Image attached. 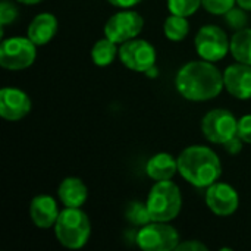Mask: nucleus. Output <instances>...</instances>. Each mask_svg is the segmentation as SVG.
Instances as JSON below:
<instances>
[{"label":"nucleus","mask_w":251,"mask_h":251,"mask_svg":"<svg viewBox=\"0 0 251 251\" xmlns=\"http://www.w3.org/2000/svg\"><path fill=\"white\" fill-rule=\"evenodd\" d=\"M178 93L188 101H209L225 88L224 74L209 60H191L175 76Z\"/></svg>","instance_id":"obj_1"},{"label":"nucleus","mask_w":251,"mask_h":251,"mask_svg":"<svg viewBox=\"0 0 251 251\" xmlns=\"http://www.w3.org/2000/svg\"><path fill=\"white\" fill-rule=\"evenodd\" d=\"M135 243L144 251H172L179 244V234L169 222L151 221L137 232Z\"/></svg>","instance_id":"obj_6"},{"label":"nucleus","mask_w":251,"mask_h":251,"mask_svg":"<svg viewBox=\"0 0 251 251\" xmlns=\"http://www.w3.org/2000/svg\"><path fill=\"white\" fill-rule=\"evenodd\" d=\"M18 3H22V4H26V6H32V4H37L43 0H16Z\"/></svg>","instance_id":"obj_31"},{"label":"nucleus","mask_w":251,"mask_h":251,"mask_svg":"<svg viewBox=\"0 0 251 251\" xmlns=\"http://www.w3.org/2000/svg\"><path fill=\"white\" fill-rule=\"evenodd\" d=\"M18 9L16 6L9 1V0H3L0 3V24H1V28H4L6 25L15 22L18 19Z\"/></svg>","instance_id":"obj_24"},{"label":"nucleus","mask_w":251,"mask_h":251,"mask_svg":"<svg viewBox=\"0 0 251 251\" xmlns=\"http://www.w3.org/2000/svg\"><path fill=\"white\" fill-rule=\"evenodd\" d=\"M57 241L69 250L82 249L91 235V224L81 207H65L60 210L53 226Z\"/></svg>","instance_id":"obj_3"},{"label":"nucleus","mask_w":251,"mask_h":251,"mask_svg":"<svg viewBox=\"0 0 251 251\" xmlns=\"http://www.w3.org/2000/svg\"><path fill=\"white\" fill-rule=\"evenodd\" d=\"M237 4L241 9H244L247 12H251V0H237Z\"/></svg>","instance_id":"obj_30"},{"label":"nucleus","mask_w":251,"mask_h":251,"mask_svg":"<svg viewBox=\"0 0 251 251\" xmlns=\"http://www.w3.org/2000/svg\"><path fill=\"white\" fill-rule=\"evenodd\" d=\"M147 207L154 222H171L178 218L182 209V196L179 187L168 181H156L147 196Z\"/></svg>","instance_id":"obj_4"},{"label":"nucleus","mask_w":251,"mask_h":251,"mask_svg":"<svg viewBox=\"0 0 251 251\" xmlns=\"http://www.w3.org/2000/svg\"><path fill=\"white\" fill-rule=\"evenodd\" d=\"M206 204L216 216H231L240 206V196L237 190L226 182H215L206 190Z\"/></svg>","instance_id":"obj_11"},{"label":"nucleus","mask_w":251,"mask_h":251,"mask_svg":"<svg viewBox=\"0 0 251 251\" xmlns=\"http://www.w3.org/2000/svg\"><path fill=\"white\" fill-rule=\"evenodd\" d=\"M37 59V46L28 37L1 38L0 66L7 71L29 68Z\"/></svg>","instance_id":"obj_5"},{"label":"nucleus","mask_w":251,"mask_h":251,"mask_svg":"<svg viewBox=\"0 0 251 251\" xmlns=\"http://www.w3.org/2000/svg\"><path fill=\"white\" fill-rule=\"evenodd\" d=\"M163 32L169 41L179 43L185 40V37L190 32V21L187 16H179V15H172L166 18L163 24Z\"/></svg>","instance_id":"obj_20"},{"label":"nucleus","mask_w":251,"mask_h":251,"mask_svg":"<svg viewBox=\"0 0 251 251\" xmlns=\"http://www.w3.org/2000/svg\"><path fill=\"white\" fill-rule=\"evenodd\" d=\"M203 7L212 15H225L235 7L237 0H201Z\"/></svg>","instance_id":"obj_23"},{"label":"nucleus","mask_w":251,"mask_h":251,"mask_svg":"<svg viewBox=\"0 0 251 251\" xmlns=\"http://www.w3.org/2000/svg\"><path fill=\"white\" fill-rule=\"evenodd\" d=\"M224 84L226 91L238 99L249 100L251 99V66L246 63L229 65L224 72Z\"/></svg>","instance_id":"obj_13"},{"label":"nucleus","mask_w":251,"mask_h":251,"mask_svg":"<svg viewBox=\"0 0 251 251\" xmlns=\"http://www.w3.org/2000/svg\"><path fill=\"white\" fill-rule=\"evenodd\" d=\"M57 196L65 207H82L88 197V188L81 178L68 176L60 182Z\"/></svg>","instance_id":"obj_16"},{"label":"nucleus","mask_w":251,"mask_h":251,"mask_svg":"<svg viewBox=\"0 0 251 251\" xmlns=\"http://www.w3.org/2000/svg\"><path fill=\"white\" fill-rule=\"evenodd\" d=\"M143 28L144 18L138 12L132 9H122L121 12L112 15L104 24V37L116 44H122L128 40L137 38Z\"/></svg>","instance_id":"obj_9"},{"label":"nucleus","mask_w":251,"mask_h":251,"mask_svg":"<svg viewBox=\"0 0 251 251\" xmlns=\"http://www.w3.org/2000/svg\"><path fill=\"white\" fill-rule=\"evenodd\" d=\"M118 56H119L118 44L115 41L109 40L107 37L99 40L91 49V60L94 65H97L100 68H106V66L112 65Z\"/></svg>","instance_id":"obj_19"},{"label":"nucleus","mask_w":251,"mask_h":251,"mask_svg":"<svg viewBox=\"0 0 251 251\" xmlns=\"http://www.w3.org/2000/svg\"><path fill=\"white\" fill-rule=\"evenodd\" d=\"M126 219L135 226H144L151 222V216L147 207V203L134 201L126 209Z\"/></svg>","instance_id":"obj_21"},{"label":"nucleus","mask_w":251,"mask_h":251,"mask_svg":"<svg viewBox=\"0 0 251 251\" xmlns=\"http://www.w3.org/2000/svg\"><path fill=\"white\" fill-rule=\"evenodd\" d=\"M200 6H203L201 0H168V9L172 15L179 16H191L194 15Z\"/></svg>","instance_id":"obj_22"},{"label":"nucleus","mask_w":251,"mask_h":251,"mask_svg":"<svg viewBox=\"0 0 251 251\" xmlns=\"http://www.w3.org/2000/svg\"><path fill=\"white\" fill-rule=\"evenodd\" d=\"M119 59L122 65L134 72H147L156 66L157 53L154 46L141 38H132L121 44Z\"/></svg>","instance_id":"obj_10"},{"label":"nucleus","mask_w":251,"mask_h":251,"mask_svg":"<svg viewBox=\"0 0 251 251\" xmlns=\"http://www.w3.org/2000/svg\"><path fill=\"white\" fill-rule=\"evenodd\" d=\"M57 29H59L57 18L50 12H41L29 22L26 37L35 46H46L54 38Z\"/></svg>","instance_id":"obj_15"},{"label":"nucleus","mask_w":251,"mask_h":251,"mask_svg":"<svg viewBox=\"0 0 251 251\" xmlns=\"http://www.w3.org/2000/svg\"><path fill=\"white\" fill-rule=\"evenodd\" d=\"M31 99L24 90L16 87H3L0 90V116L4 121H21L31 112Z\"/></svg>","instance_id":"obj_12"},{"label":"nucleus","mask_w":251,"mask_h":251,"mask_svg":"<svg viewBox=\"0 0 251 251\" xmlns=\"http://www.w3.org/2000/svg\"><path fill=\"white\" fill-rule=\"evenodd\" d=\"M176 250L179 251H207V246H204L201 241H197V240H190V241H184V243H179Z\"/></svg>","instance_id":"obj_27"},{"label":"nucleus","mask_w":251,"mask_h":251,"mask_svg":"<svg viewBox=\"0 0 251 251\" xmlns=\"http://www.w3.org/2000/svg\"><path fill=\"white\" fill-rule=\"evenodd\" d=\"M57 201L47 194L35 196L29 204V218L32 224L40 229L53 228L59 216Z\"/></svg>","instance_id":"obj_14"},{"label":"nucleus","mask_w":251,"mask_h":251,"mask_svg":"<svg viewBox=\"0 0 251 251\" xmlns=\"http://www.w3.org/2000/svg\"><path fill=\"white\" fill-rule=\"evenodd\" d=\"M243 144H244V141H243L238 135H235V137H232L231 140H228V141L224 144V147H225V150H226L229 154H238V153L243 150Z\"/></svg>","instance_id":"obj_28"},{"label":"nucleus","mask_w":251,"mask_h":251,"mask_svg":"<svg viewBox=\"0 0 251 251\" xmlns=\"http://www.w3.org/2000/svg\"><path fill=\"white\" fill-rule=\"evenodd\" d=\"M146 172L153 181H168L178 172V159L169 153H157L151 156L146 165Z\"/></svg>","instance_id":"obj_17"},{"label":"nucleus","mask_w":251,"mask_h":251,"mask_svg":"<svg viewBox=\"0 0 251 251\" xmlns=\"http://www.w3.org/2000/svg\"><path fill=\"white\" fill-rule=\"evenodd\" d=\"M238 119L228 109H213L201 119V132L209 143L225 144L237 135Z\"/></svg>","instance_id":"obj_8"},{"label":"nucleus","mask_w":251,"mask_h":251,"mask_svg":"<svg viewBox=\"0 0 251 251\" xmlns=\"http://www.w3.org/2000/svg\"><path fill=\"white\" fill-rule=\"evenodd\" d=\"M176 159L179 175L197 188H207L222 176V162L207 146H190Z\"/></svg>","instance_id":"obj_2"},{"label":"nucleus","mask_w":251,"mask_h":251,"mask_svg":"<svg viewBox=\"0 0 251 251\" xmlns=\"http://www.w3.org/2000/svg\"><path fill=\"white\" fill-rule=\"evenodd\" d=\"M194 46L197 54L201 59L215 63L222 60L228 54L231 49V40L228 38L224 28L209 24L199 29Z\"/></svg>","instance_id":"obj_7"},{"label":"nucleus","mask_w":251,"mask_h":251,"mask_svg":"<svg viewBox=\"0 0 251 251\" xmlns=\"http://www.w3.org/2000/svg\"><path fill=\"white\" fill-rule=\"evenodd\" d=\"M229 51L237 62L251 66V28H241L234 32Z\"/></svg>","instance_id":"obj_18"},{"label":"nucleus","mask_w":251,"mask_h":251,"mask_svg":"<svg viewBox=\"0 0 251 251\" xmlns=\"http://www.w3.org/2000/svg\"><path fill=\"white\" fill-rule=\"evenodd\" d=\"M226 16V22L229 26L235 28V29H241V28H246V24H247V15L244 13V9H235L232 7L228 13H225Z\"/></svg>","instance_id":"obj_25"},{"label":"nucleus","mask_w":251,"mask_h":251,"mask_svg":"<svg viewBox=\"0 0 251 251\" xmlns=\"http://www.w3.org/2000/svg\"><path fill=\"white\" fill-rule=\"evenodd\" d=\"M237 135L247 144H251V113L244 115L238 119Z\"/></svg>","instance_id":"obj_26"},{"label":"nucleus","mask_w":251,"mask_h":251,"mask_svg":"<svg viewBox=\"0 0 251 251\" xmlns=\"http://www.w3.org/2000/svg\"><path fill=\"white\" fill-rule=\"evenodd\" d=\"M112 6L121 7V9H132L134 6L140 4L143 0H107Z\"/></svg>","instance_id":"obj_29"}]
</instances>
